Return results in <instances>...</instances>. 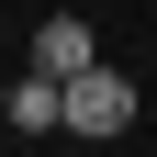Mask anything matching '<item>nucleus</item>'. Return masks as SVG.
<instances>
[{"mask_svg":"<svg viewBox=\"0 0 157 157\" xmlns=\"http://www.w3.org/2000/svg\"><path fill=\"white\" fill-rule=\"evenodd\" d=\"M135 124V78L124 67H78L67 78V135H124Z\"/></svg>","mask_w":157,"mask_h":157,"instance_id":"1","label":"nucleus"},{"mask_svg":"<svg viewBox=\"0 0 157 157\" xmlns=\"http://www.w3.org/2000/svg\"><path fill=\"white\" fill-rule=\"evenodd\" d=\"M34 67H56V78L101 67V45H90V23H78V11H45V34H34Z\"/></svg>","mask_w":157,"mask_h":157,"instance_id":"2","label":"nucleus"},{"mask_svg":"<svg viewBox=\"0 0 157 157\" xmlns=\"http://www.w3.org/2000/svg\"><path fill=\"white\" fill-rule=\"evenodd\" d=\"M11 124H23V135H56V124H67V78H56V67H34L23 90H11Z\"/></svg>","mask_w":157,"mask_h":157,"instance_id":"3","label":"nucleus"}]
</instances>
